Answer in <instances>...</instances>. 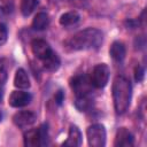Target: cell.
I'll return each mask as SVG.
<instances>
[{
  "instance_id": "6da1fadb",
  "label": "cell",
  "mask_w": 147,
  "mask_h": 147,
  "mask_svg": "<svg viewBox=\"0 0 147 147\" xmlns=\"http://www.w3.org/2000/svg\"><path fill=\"white\" fill-rule=\"evenodd\" d=\"M102 41H103V34L99 29L87 28L71 36L64 42V46L68 51L71 52L96 49L101 46Z\"/></svg>"
},
{
  "instance_id": "7a4b0ae2",
  "label": "cell",
  "mask_w": 147,
  "mask_h": 147,
  "mask_svg": "<svg viewBox=\"0 0 147 147\" xmlns=\"http://www.w3.org/2000/svg\"><path fill=\"white\" fill-rule=\"evenodd\" d=\"M132 95L131 83L123 76L115 77L113 82V101L114 108L117 114H124L130 106Z\"/></svg>"
},
{
  "instance_id": "3957f363",
  "label": "cell",
  "mask_w": 147,
  "mask_h": 147,
  "mask_svg": "<svg viewBox=\"0 0 147 147\" xmlns=\"http://www.w3.org/2000/svg\"><path fill=\"white\" fill-rule=\"evenodd\" d=\"M47 138H48L47 124H42L38 129H31L24 133V145L28 147L44 146L47 142Z\"/></svg>"
},
{
  "instance_id": "277c9868",
  "label": "cell",
  "mask_w": 147,
  "mask_h": 147,
  "mask_svg": "<svg viewBox=\"0 0 147 147\" xmlns=\"http://www.w3.org/2000/svg\"><path fill=\"white\" fill-rule=\"evenodd\" d=\"M87 142L92 147H103L106 145V129L102 124H93L86 130Z\"/></svg>"
},
{
  "instance_id": "5b68a950",
  "label": "cell",
  "mask_w": 147,
  "mask_h": 147,
  "mask_svg": "<svg viewBox=\"0 0 147 147\" xmlns=\"http://www.w3.org/2000/svg\"><path fill=\"white\" fill-rule=\"evenodd\" d=\"M109 74H110V70L107 64H105V63L96 64L93 68L91 76H90L92 86H94L96 88H103L108 83Z\"/></svg>"
},
{
  "instance_id": "8992f818",
  "label": "cell",
  "mask_w": 147,
  "mask_h": 147,
  "mask_svg": "<svg viewBox=\"0 0 147 147\" xmlns=\"http://www.w3.org/2000/svg\"><path fill=\"white\" fill-rule=\"evenodd\" d=\"M70 87L74 91L76 96H85L91 93L92 83L87 76L78 75V76H75L70 80Z\"/></svg>"
},
{
  "instance_id": "52a82bcc",
  "label": "cell",
  "mask_w": 147,
  "mask_h": 147,
  "mask_svg": "<svg viewBox=\"0 0 147 147\" xmlns=\"http://www.w3.org/2000/svg\"><path fill=\"white\" fill-rule=\"evenodd\" d=\"M31 94L24 91H14L11 92V94L9 95L8 99V103L9 106L14 107V108H21V107H25L31 102Z\"/></svg>"
},
{
  "instance_id": "ba28073f",
  "label": "cell",
  "mask_w": 147,
  "mask_h": 147,
  "mask_svg": "<svg viewBox=\"0 0 147 147\" xmlns=\"http://www.w3.org/2000/svg\"><path fill=\"white\" fill-rule=\"evenodd\" d=\"M13 122L17 127L25 129L31 126L36 122V115L32 111H28V110L18 111L13 116Z\"/></svg>"
},
{
  "instance_id": "9c48e42d",
  "label": "cell",
  "mask_w": 147,
  "mask_h": 147,
  "mask_svg": "<svg viewBox=\"0 0 147 147\" xmlns=\"http://www.w3.org/2000/svg\"><path fill=\"white\" fill-rule=\"evenodd\" d=\"M31 49H32V53L34 54V56L39 60H44L53 52L51 46L42 39H34L31 42Z\"/></svg>"
},
{
  "instance_id": "30bf717a",
  "label": "cell",
  "mask_w": 147,
  "mask_h": 147,
  "mask_svg": "<svg viewBox=\"0 0 147 147\" xmlns=\"http://www.w3.org/2000/svg\"><path fill=\"white\" fill-rule=\"evenodd\" d=\"M133 145V136L132 133L125 129V127H121L117 130L116 136H115V141H114V146L116 147H129Z\"/></svg>"
},
{
  "instance_id": "8fae6325",
  "label": "cell",
  "mask_w": 147,
  "mask_h": 147,
  "mask_svg": "<svg viewBox=\"0 0 147 147\" xmlns=\"http://www.w3.org/2000/svg\"><path fill=\"white\" fill-rule=\"evenodd\" d=\"M80 144H82V133L76 125H71L68 132V138L63 142V146L77 147L80 146Z\"/></svg>"
},
{
  "instance_id": "7c38bea8",
  "label": "cell",
  "mask_w": 147,
  "mask_h": 147,
  "mask_svg": "<svg viewBox=\"0 0 147 147\" xmlns=\"http://www.w3.org/2000/svg\"><path fill=\"white\" fill-rule=\"evenodd\" d=\"M14 85L21 90H26L30 87V79L24 69H17L14 77Z\"/></svg>"
},
{
  "instance_id": "4fadbf2b",
  "label": "cell",
  "mask_w": 147,
  "mask_h": 147,
  "mask_svg": "<svg viewBox=\"0 0 147 147\" xmlns=\"http://www.w3.org/2000/svg\"><path fill=\"white\" fill-rule=\"evenodd\" d=\"M42 61V67L44 69H46L47 71H51V72H54L56 71L59 68H60V64H61V61H60V57L57 56L56 53L52 52L47 57H45Z\"/></svg>"
},
{
  "instance_id": "5bb4252c",
  "label": "cell",
  "mask_w": 147,
  "mask_h": 147,
  "mask_svg": "<svg viewBox=\"0 0 147 147\" xmlns=\"http://www.w3.org/2000/svg\"><path fill=\"white\" fill-rule=\"evenodd\" d=\"M109 55L115 61H122L125 57V46L121 41H114L109 48Z\"/></svg>"
},
{
  "instance_id": "9a60e30c",
  "label": "cell",
  "mask_w": 147,
  "mask_h": 147,
  "mask_svg": "<svg viewBox=\"0 0 147 147\" xmlns=\"http://www.w3.org/2000/svg\"><path fill=\"white\" fill-rule=\"evenodd\" d=\"M48 23H49L48 15H47L46 13H44V11H40V13H38V14L34 16V18H33V21H32V28H33L34 30L41 31V30H45V29L47 28Z\"/></svg>"
},
{
  "instance_id": "2e32d148",
  "label": "cell",
  "mask_w": 147,
  "mask_h": 147,
  "mask_svg": "<svg viewBox=\"0 0 147 147\" xmlns=\"http://www.w3.org/2000/svg\"><path fill=\"white\" fill-rule=\"evenodd\" d=\"M79 14L75 10H70V11H67L64 14L61 15L59 22L62 26H69V25H74L76 24L78 21H79Z\"/></svg>"
},
{
  "instance_id": "e0dca14e",
  "label": "cell",
  "mask_w": 147,
  "mask_h": 147,
  "mask_svg": "<svg viewBox=\"0 0 147 147\" xmlns=\"http://www.w3.org/2000/svg\"><path fill=\"white\" fill-rule=\"evenodd\" d=\"M92 105H93V102L88 98V95H85V96H76L75 106H76V108L79 111H87L92 107Z\"/></svg>"
},
{
  "instance_id": "ac0fdd59",
  "label": "cell",
  "mask_w": 147,
  "mask_h": 147,
  "mask_svg": "<svg viewBox=\"0 0 147 147\" xmlns=\"http://www.w3.org/2000/svg\"><path fill=\"white\" fill-rule=\"evenodd\" d=\"M38 6V0H21V13L23 16H29Z\"/></svg>"
},
{
  "instance_id": "d6986e66",
  "label": "cell",
  "mask_w": 147,
  "mask_h": 147,
  "mask_svg": "<svg viewBox=\"0 0 147 147\" xmlns=\"http://www.w3.org/2000/svg\"><path fill=\"white\" fill-rule=\"evenodd\" d=\"M8 78V68L5 60H0V86L7 82Z\"/></svg>"
},
{
  "instance_id": "ffe728a7",
  "label": "cell",
  "mask_w": 147,
  "mask_h": 147,
  "mask_svg": "<svg viewBox=\"0 0 147 147\" xmlns=\"http://www.w3.org/2000/svg\"><path fill=\"white\" fill-rule=\"evenodd\" d=\"M144 76H145V70H144V68L140 67V65H138V67L136 68V70H134V78H136V80H137V82H141V80L144 79Z\"/></svg>"
},
{
  "instance_id": "44dd1931",
  "label": "cell",
  "mask_w": 147,
  "mask_h": 147,
  "mask_svg": "<svg viewBox=\"0 0 147 147\" xmlns=\"http://www.w3.org/2000/svg\"><path fill=\"white\" fill-rule=\"evenodd\" d=\"M7 34H8V32H7L6 25L2 24V23H0V45L3 44L7 40Z\"/></svg>"
},
{
  "instance_id": "7402d4cb",
  "label": "cell",
  "mask_w": 147,
  "mask_h": 147,
  "mask_svg": "<svg viewBox=\"0 0 147 147\" xmlns=\"http://www.w3.org/2000/svg\"><path fill=\"white\" fill-rule=\"evenodd\" d=\"M63 100H64V94H63V91L60 90V91H57L56 94H55V101H56L57 105H61Z\"/></svg>"
},
{
  "instance_id": "603a6c76",
  "label": "cell",
  "mask_w": 147,
  "mask_h": 147,
  "mask_svg": "<svg viewBox=\"0 0 147 147\" xmlns=\"http://www.w3.org/2000/svg\"><path fill=\"white\" fill-rule=\"evenodd\" d=\"M1 119H2V114H1V111H0V122H1Z\"/></svg>"
},
{
  "instance_id": "cb8c5ba5",
  "label": "cell",
  "mask_w": 147,
  "mask_h": 147,
  "mask_svg": "<svg viewBox=\"0 0 147 147\" xmlns=\"http://www.w3.org/2000/svg\"><path fill=\"white\" fill-rule=\"evenodd\" d=\"M0 98H1V95H0Z\"/></svg>"
}]
</instances>
